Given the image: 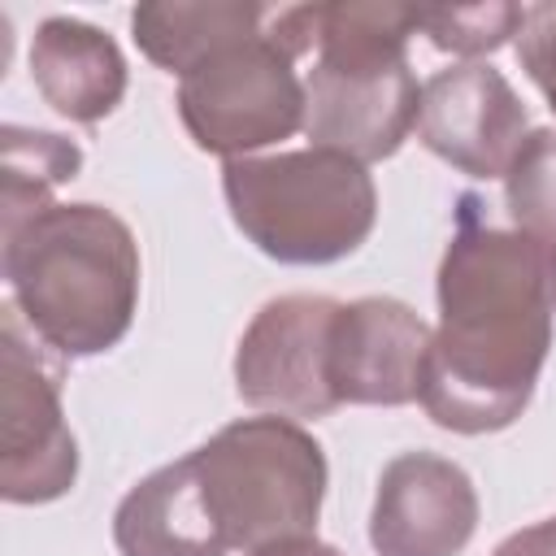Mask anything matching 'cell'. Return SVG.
<instances>
[{"label": "cell", "instance_id": "6da1fadb", "mask_svg": "<svg viewBox=\"0 0 556 556\" xmlns=\"http://www.w3.org/2000/svg\"><path fill=\"white\" fill-rule=\"evenodd\" d=\"M478 200H460V222L439 261V326L430 334L417 404L452 434L508 430L543 374L552 348L547 248L521 230L478 222Z\"/></svg>", "mask_w": 556, "mask_h": 556}, {"label": "cell", "instance_id": "7a4b0ae2", "mask_svg": "<svg viewBox=\"0 0 556 556\" xmlns=\"http://www.w3.org/2000/svg\"><path fill=\"white\" fill-rule=\"evenodd\" d=\"M9 304L61 361L117 348L139 313V243L130 226L91 200L48 204L0 230Z\"/></svg>", "mask_w": 556, "mask_h": 556}, {"label": "cell", "instance_id": "3957f363", "mask_svg": "<svg viewBox=\"0 0 556 556\" xmlns=\"http://www.w3.org/2000/svg\"><path fill=\"white\" fill-rule=\"evenodd\" d=\"M413 4H313V70L304 78V135L361 165L387 161L417 130L421 83L408 65Z\"/></svg>", "mask_w": 556, "mask_h": 556}, {"label": "cell", "instance_id": "277c9868", "mask_svg": "<svg viewBox=\"0 0 556 556\" xmlns=\"http://www.w3.org/2000/svg\"><path fill=\"white\" fill-rule=\"evenodd\" d=\"M222 195L239 235L278 265H334L378 222L369 165L326 148L222 161Z\"/></svg>", "mask_w": 556, "mask_h": 556}, {"label": "cell", "instance_id": "5b68a950", "mask_svg": "<svg viewBox=\"0 0 556 556\" xmlns=\"http://www.w3.org/2000/svg\"><path fill=\"white\" fill-rule=\"evenodd\" d=\"M191 460L230 552L252 556L317 534L330 465L300 421L278 413L239 417L200 443Z\"/></svg>", "mask_w": 556, "mask_h": 556}, {"label": "cell", "instance_id": "8992f818", "mask_svg": "<svg viewBox=\"0 0 556 556\" xmlns=\"http://www.w3.org/2000/svg\"><path fill=\"white\" fill-rule=\"evenodd\" d=\"M295 65L300 61L269 30V22L265 30L204 56L178 78L174 100L191 143L235 161L304 130V78Z\"/></svg>", "mask_w": 556, "mask_h": 556}, {"label": "cell", "instance_id": "52a82bcc", "mask_svg": "<svg viewBox=\"0 0 556 556\" xmlns=\"http://www.w3.org/2000/svg\"><path fill=\"white\" fill-rule=\"evenodd\" d=\"M48 352L9 304L0 317V495L9 504H52L78 482V439Z\"/></svg>", "mask_w": 556, "mask_h": 556}, {"label": "cell", "instance_id": "ba28073f", "mask_svg": "<svg viewBox=\"0 0 556 556\" xmlns=\"http://www.w3.org/2000/svg\"><path fill=\"white\" fill-rule=\"evenodd\" d=\"M339 304L295 291L256 308L235 348V391L248 408L278 417H326L339 408L330 382Z\"/></svg>", "mask_w": 556, "mask_h": 556}, {"label": "cell", "instance_id": "9c48e42d", "mask_svg": "<svg viewBox=\"0 0 556 556\" xmlns=\"http://www.w3.org/2000/svg\"><path fill=\"white\" fill-rule=\"evenodd\" d=\"M526 135L530 113L495 65L460 61L421 83L417 139L456 174L504 178Z\"/></svg>", "mask_w": 556, "mask_h": 556}, {"label": "cell", "instance_id": "30bf717a", "mask_svg": "<svg viewBox=\"0 0 556 556\" xmlns=\"http://www.w3.org/2000/svg\"><path fill=\"white\" fill-rule=\"evenodd\" d=\"M473 478L439 452H400L382 465L369 547L374 556H460L478 530Z\"/></svg>", "mask_w": 556, "mask_h": 556}, {"label": "cell", "instance_id": "8fae6325", "mask_svg": "<svg viewBox=\"0 0 556 556\" xmlns=\"http://www.w3.org/2000/svg\"><path fill=\"white\" fill-rule=\"evenodd\" d=\"M430 326L391 295H361L339 304L334 348H330V382L343 404L404 408L421 395Z\"/></svg>", "mask_w": 556, "mask_h": 556}, {"label": "cell", "instance_id": "7c38bea8", "mask_svg": "<svg viewBox=\"0 0 556 556\" xmlns=\"http://www.w3.org/2000/svg\"><path fill=\"white\" fill-rule=\"evenodd\" d=\"M30 78L48 109L78 126L104 122L130 83L113 35L78 17H43L30 39Z\"/></svg>", "mask_w": 556, "mask_h": 556}, {"label": "cell", "instance_id": "4fadbf2b", "mask_svg": "<svg viewBox=\"0 0 556 556\" xmlns=\"http://www.w3.org/2000/svg\"><path fill=\"white\" fill-rule=\"evenodd\" d=\"M113 543H117V556H226L230 552L204 500L191 456L152 469L122 495L113 513Z\"/></svg>", "mask_w": 556, "mask_h": 556}, {"label": "cell", "instance_id": "5bb4252c", "mask_svg": "<svg viewBox=\"0 0 556 556\" xmlns=\"http://www.w3.org/2000/svg\"><path fill=\"white\" fill-rule=\"evenodd\" d=\"M269 13L256 0H148L135 4L130 35L152 65L182 78L204 56L265 30Z\"/></svg>", "mask_w": 556, "mask_h": 556}, {"label": "cell", "instance_id": "9a60e30c", "mask_svg": "<svg viewBox=\"0 0 556 556\" xmlns=\"http://www.w3.org/2000/svg\"><path fill=\"white\" fill-rule=\"evenodd\" d=\"M4 148V200H0V230L26 222L30 213L56 204L52 191L83 169V148L56 130H26V126H4L0 135Z\"/></svg>", "mask_w": 556, "mask_h": 556}, {"label": "cell", "instance_id": "2e32d148", "mask_svg": "<svg viewBox=\"0 0 556 556\" xmlns=\"http://www.w3.org/2000/svg\"><path fill=\"white\" fill-rule=\"evenodd\" d=\"M504 204L513 230L543 248L556 243V126H539L521 139L504 174Z\"/></svg>", "mask_w": 556, "mask_h": 556}, {"label": "cell", "instance_id": "e0dca14e", "mask_svg": "<svg viewBox=\"0 0 556 556\" xmlns=\"http://www.w3.org/2000/svg\"><path fill=\"white\" fill-rule=\"evenodd\" d=\"M526 9L521 4H452V9H417V30L452 56H486L517 39Z\"/></svg>", "mask_w": 556, "mask_h": 556}, {"label": "cell", "instance_id": "ac0fdd59", "mask_svg": "<svg viewBox=\"0 0 556 556\" xmlns=\"http://www.w3.org/2000/svg\"><path fill=\"white\" fill-rule=\"evenodd\" d=\"M517 61L530 74V83L543 91L547 109L556 113V4H526L521 30H517Z\"/></svg>", "mask_w": 556, "mask_h": 556}, {"label": "cell", "instance_id": "d6986e66", "mask_svg": "<svg viewBox=\"0 0 556 556\" xmlns=\"http://www.w3.org/2000/svg\"><path fill=\"white\" fill-rule=\"evenodd\" d=\"M491 556H556V517H543L534 526L513 530Z\"/></svg>", "mask_w": 556, "mask_h": 556}, {"label": "cell", "instance_id": "ffe728a7", "mask_svg": "<svg viewBox=\"0 0 556 556\" xmlns=\"http://www.w3.org/2000/svg\"><path fill=\"white\" fill-rule=\"evenodd\" d=\"M252 556H343V552L330 547V543H321L317 534H308V539H287V543L261 547V552H252Z\"/></svg>", "mask_w": 556, "mask_h": 556}, {"label": "cell", "instance_id": "44dd1931", "mask_svg": "<svg viewBox=\"0 0 556 556\" xmlns=\"http://www.w3.org/2000/svg\"><path fill=\"white\" fill-rule=\"evenodd\" d=\"M547 295H552V308H556V243L547 248Z\"/></svg>", "mask_w": 556, "mask_h": 556}]
</instances>
